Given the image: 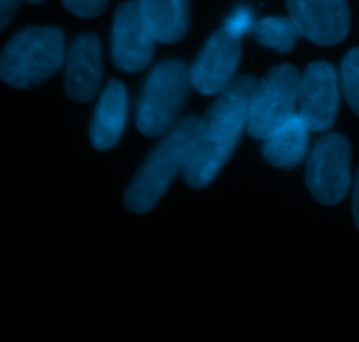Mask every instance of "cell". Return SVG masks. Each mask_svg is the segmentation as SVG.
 Masks as SVG:
<instances>
[{"label": "cell", "instance_id": "ffe728a7", "mask_svg": "<svg viewBox=\"0 0 359 342\" xmlns=\"http://www.w3.org/2000/svg\"><path fill=\"white\" fill-rule=\"evenodd\" d=\"M353 214L354 221H356V227L359 228V171L354 179V190H353Z\"/></svg>", "mask_w": 359, "mask_h": 342}, {"label": "cell", "instance_id": "e0dca14e", "mask_svg": "<svg viewBox=\"0 0 359 342\" xmlns=\"http://www.w3.org/2000/svg\"><path fill=\"white\" fill-rule=\"evenodd\" d=\"M256 27V20H255V13L249 6H238L235 7L233 13L226 18L224 21V30L228 32L233 37L242 39L244 35H248L249 32L255 30Z\"/></svg>", "mask_w": 359, "mask_h": 342}, {"label": "cell", "instance_id": "ba28073f", "mask_svg": "<svg viewBox=\"0 0 359 342\" xmlns=\"http://www.w3.org/2000/svg\"><path fill=\"white\" fill-rule=\"evenodd\" d=\"M290 18L304 37L319 46H333L347 37L351 13L347 0H286Z\"/></svg>", "mask_w": 359, "mask_h": 342}, {"label": "cell", "instance_id": "4fadbf2b", "mask_svg": "<svg viewBox=\"0 0 359 342\" xmlns=\"http://www.w3.org/2000/svg\"><path fill=\"white\" fill-rule=\"evenodd\" d=\"M309 132H312L300 114H294L265 139L263 157L279 169L297 167L307 154Z\"/></svg>", "mask_w": 359, "mask_h": 342}, {"label": "cell", "instance_id": "2e32d148", "mask_svg": "<svg viewBox=\"0 0 359 342\" xmlns=\"http://www.w3.org/2000/svg\"><path fill=\"white\" fill-rule=\"evenodd\" d=\"M342 86L347 102L359 116V48L351 49L342 62Z\"/></svg>", "mask_w": 359, "mask_h": 342}, {"label": "cell", "instance_id": "5b68a950", "mask_svg": "<svg viewBox=\"0 0 359 342\" xmlns=\"http://www.w3.org/2000/svg\"><path fill=\"white\" fill-rule=\"evenodd\" d=\"M191 83V70L177 60L160 63L151 72L137 111V126L144 136H160L174 121L186 100Z\"/></svg>", "mask_w": 359, "mask_h": 342}, {"label": "cell", "instance_id": "7c38bea8", "mask_svg": "<svg viewBox=\"0 0 359 342\" xmlns=\"http://www.w3.org/2000/svg\"><path fill=\"white\" fill-rule=\"evenodd\" d=\"M128 111L126 90L119 81H111L102 93L91 123V140L98 150H109L121 137Z\"/></svg>", "mask_w": 359, "mask_h": 342}, {"label": "cell", "instance_id": "ac0fdd59", "mask_svg": "<svg viewBox=\"0 0 359 342\" xmlns=\"http://www.w3.org/2000/svg\"><path fill=\"white\" fill-rule=\"evenodd\" d=\"M109 0H63V6L81 18H93L105 9Z\"/></svg>", "mask_w": 359, "mask_h": 342}, {"label": "cell", "instance_id": "44dd1931", "mask_svg": "<svg viewBox=\"0 0 359 342\" xmlns=\"http://www.w3.org/2000/svg\"><path fill=\"white\" fill-rule=\"evenodd\" d=\"M28 2H32V4H39V2H42V0H28Z\"/></svg>", "mask_w": 359, "mask_h": 342}, {"label": "cell", "instance_id": "6da1fadb", "mask_svg": "<svg viewBox=\"0 0 359 342\" xmlns=\"http://www.w3.org/2000/svg\"><path fill=\"white\" fill-rule=\"evenodd\" d=\"M256 79L237 77L221 91L196 126V139L191 158L184 167V179L193 188H205L214 181L248 129L249 104Z\"/></svg>", "mask_w": 359, "mask_h": 342}, {"label": "cell", "instance_id": "8992f818", "mask_svg": "<svg viewBox=\"0 0 359 342\" xmlns=\"http://www.w3.org/2000/svg\"><path fill=\"white\" fill-rule=\"evenodd\" d=\"M307 186L314 199L335 206L351 186V146L340 133H328L316 143L307 164Z\"/></svg>", "mask_w": 359, "mask_h": 342}, {"label": "cell", "instance_id": "9c48e42d", "mask_svg": "<svg viewBox=\"0 0 359 342\" xmlns=\"http://www.w3.org/2000/svg\"><path fill=\"white\" fill-rule=\"evenodd\" d=\"M151 30L139 9V0L121 4L112 25V58L121 70L137 72L151 62L154 51Z\"/></svg>", "mask_w": 359, "mask_h": 342}, {"label": "cell", "instance_id": "8fae6325", "mask_svg": "<svg viewBox=\"0 0 359 342\" xmlns=\"http://www.w3.org/2000/svg\"><path fill=\"white\" fill-rule=\"evenodd\" d=\"M102 83V48L93 34L79 35L65 58V90L70 98L88 102Z\"/></svg>", "mask_w": 359, "mask_h": 342}, {"label": "cell", "instance_id": "d6986e66", "mask_svg": "<svg viewBox=\"0 0 359 342\" xmlns=\"http://www.w3.org/2000/svg\"><path fill=\"white\" fill-rule=\"evenodd\" d=\"M21 0H0V28H6L9 25L11 18L16 14Z\"/></svg>", "mask_w": 359, "mask_h": 342}, {"label": "cell", "instance_id": "9a60e30c", "mask_svg": "<svg viewBox=\"0 0 359 342\" xmlns=\"http://www.w3.org/2000/svg\"><path fill=\"white\" fill-rule=\"evenodd\" d=\"M255 37L265 48L277 53H290L297 46L298 39L304 37L297 23L291 18L270 16L256 21Z\"/></svg>", "mask_w": 359, "mask_h": 342}, {"label": "cell", "instance_id": "52a82bcc", "mask_svg": "<svg viewBox=\"0 0 359 342\" xmlns=\"http://www.w3.org/2000/svg\"><path fill=\"white\" fill-rule=\"evenodd\" d=\"M339 102L340 88L337 70L325 62L311 63L300 79L298 114L312 132H323L335 121Z\"/></svg>", "mask_w": 359, "mask_h": 342}, {"label": "cell", "instance_id": "7a4b0ae2", "mask_svg": "<svg viewBox=\"0 0 359 342\" xmlns=\"http://www.w3.org/2000/svg\"><path fill=\"white\" fill-rule=\"evenodd\" d=\"M198 119L184 118L151 153L126 192L125 204L133 213H147L156 206L170 183L191 158Z\"/></svg>", "mask_w": 359, "mask_h": 342}, {"label": "cell", "instance_id": "5bb4252c", "mask_svg": "<svg viewBox=\"0 0 359 342\" xmlns=\"http://www.w3.org/2000/svg\"><path fill=\"white\" fill-rule=\"evenodd\" d=\"M139 9L156 41L175 42L188 30V0H139Z\"/></svg>", "mask_w": 359, "mask_h": 342}, {"label": "cell", "instance_id": "277c9868", "mask_svg": "<svg viewBox=\"0 0 359 342\" xmlns=\"http://www.w3.org/2000/svg\"><path fill=\"white\" fill-rule=\"evenodd\" d=\"M300 72L293 65H276L263 79L256 81L249 104L248 132L265 140L280 125L297 114L300 93Z\"/></svg>", "mask_w": 359, "mask_h": 342}, {"label": "cell", "instance_id": "30bf717a", "mask_svg": "<svg viewBox=\"0 0 359 342\" xmlns=\"http://www.w3.org/2000/svg\"><path fill=\"white\" fill-rule=\"evenodd\" d=\"M241 62V39L217 30L207 41L191 69V83L200 93L219 95L233 81Z\"/></svg>", "mask_w": 359, "mask_h": 342}, {"label": "cell", "instance_id": "3957f363", "mask_svg": "<svg viewBox=\"0 0 359 342\" xmlns=\"http://www.w3.org/2000/svg\"><path fill=\"white\" fill-rule=\"evenodd\" d=\"M65 58L63 32L32 27L11 39L0 58V76L14 88H32L48 79Z\"/></svg>", "mask_w": 359, "mask_h": 342}]
</instances>
